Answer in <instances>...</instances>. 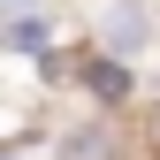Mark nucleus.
<instances>
[{"instance_id":"obj_1","label":"nucleus","mask_w":160,"mask_h":160,"mask_svg":"<svg viewBox=\"0 0 160 160\" xmlns=\"http://www.w3.org/2000/svg\"><path fill=\"white\" fill-rule=\"evenodd\" d=\"M107 46L114 53H137V46H145V8H137V0H122V8L107 15Z\"/></svg>"},{"instance_id":"obj_2","label":"nucleus","mask_w":160,"mask_h":160,"mask_svg":"<svg viewBox=\"0 0 160 160\" xmlns=\"http://www.w3.org/2000/svg\"><path fill=\"white\" fill-rule=\"evenodd\" d=\"M84 84H92L99 99H122V92H130V69H114V61H84Z\"/></svg>"},{"instance_id":"obj_3","label":"nucleus","mask_w":160,"mask_h":160,"mask_svg":"<svg viewBox=\"0 0 160 160\" xmlns=\"http://www.w3.org/2000/svg\"><path fill=\"white\" fill-rule=\"evenodd\" d=\"M8 46L15 53H38V46H46V23H38V15H15V23H8Z\"/></svg>"},{"instance_id":"obj_4","label":"nucleus","mask_w":160,"mask_h":160,"mask_svg":"<svg viewBox=\"0 0 160 160\" xmlns=\"http://www.w3.org/2000/svg\"><path fill=\"white\" fill-rule=\"evenodd\" d=\"M69 160H114V137H107V130H84V137H69Z\"/></svg>"}]
</instances>
